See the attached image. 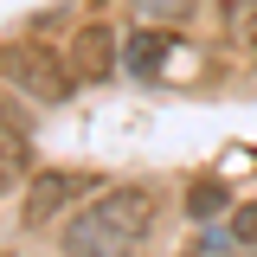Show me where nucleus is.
<instances>
[{"label": "nucleus", "mask_w": 257, "mask_h": 257, "mask_svg": "<svg viewBox=\"0 0 257 257\" xmlns=\"http://www.w3.org/2000/svg\"><path fill=\"white\" fill-rule=\"evenodd\" d=\"M244 39H251V58H257V13L244 20Z\"/></svg>", "instance_id": "1a4fd4ad"}, {"label": "nucleus", "mask_w": 257, "mask_h": 257, "mask_svg": "<svg viewBox=\"0 0 257 257\" xmlns=\"http://www.w3.org/2000/svg\"><path fill=\"white\" fill-rule=\"evenodd\" d=\"M206 251H257V199L231 206L219 225H206Z\"/></svg>", "instance_id": "0eeeda50"}, {"label": "nucleus", "mask_w": 257, "mask_h": 257, "mask_svg": "<svg viewBox=\"0 0 257 257\" xmlns=\"http://www.w3.org/2000/svg\"><path fill=\"white\" fill-rule=\"evenodd\" d=\"M90 193H96V174H77V167H39V174H26L20 231H52V225H64Z\"/></svg>", "instance_id": "7ed1b4c3"}, {"label": "nucleus", "mask_w": 257, "mask_h": 257, "mask_svg": "<svg viewBox=\"0 0 257 257\" xmlns=\"http://www.w3.org/2000/svg\"><path fill=\"white\" fill-rule=\"evenodd\" d=\"M32 161V116H26V96H13L0 84V174H20Z\"/></svg>", "instance_id": "423d86ee"}, {"label": "nucleus", "mask_w": 257, "mask_h": 257, "mask_svg": "<svg viewBox=\"0 0 257 257\" xmlns=\"http://www.w3.org/2000/svg\"><path fill=\"white\" fill-rule=\"evenodd\" d=\"M225 212H231V187H225V180H199V187H187V219L212 225V219H225Z\"/></svg>", "instance_id": "6e6552de"}, {"label": "nucleus", "mask_w": 257, "mask_h": 257, "mask_svg": "<svg viewBox=\"0 0 257 257\" xmlns=\"http://www.w3.org/2000/svg\"><path fill=\"white\" fill-rule=\"evenodd\" d=\"M161 199L155 187L128 180V187H96L71 219L58 225V251L64 257H142V244L155 238Z\"/></svg>", "instance_id": "f257e3e1"}, {"label": "nucleus", "mask_w": 257, "mask_h": 257, "mask_svg": "<svg viewBox=\"0 0 257 257\" xmlns=\"http://www.w3.org/2000/svg\"><path fill=\"white\" fill-rule=\"evenodd\" d=\"M180 52V39L167 26H128V39H122V71L135 77V84H155L161 77V64Z\"/></svg>", "instance_id": "39448f33"}, {"label": "nucleus", "mask_w": 257, "mask_h": 257, "mask_svg": "<svg viewBox=\"0 0 257 257\" xmlns=\"http://www.w3.org/2000/svg\"><path fill=\"white\" fill-rule=\"evenodd\" d=\"M0 84L13 96H26V103H64V96L77 90V71L71 58H58L45 39H7L0 45Z\"/></svg>", "instance_id": "f03ea898"}, {"label": "nucleus", "mask_w": 257, "mask_h": 257, "mask_svg": "<svg viewBox=\"0 0 257 257\" xmlns=\"http://www.w3.org/2000/svg\"><path fill=\"white\" fill-rule=\"evenodd\" d=\"M71 71H77V84H109L116 71H122V32L109 26V20H84V26L71 32Z\"/></svg>", "instance_id": "20e7f679"}]
</instances>
